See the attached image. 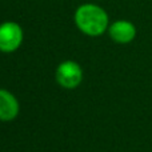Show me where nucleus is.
Wrapping results in <instances>:
<instances>
[{"label":"nucleus","instance_id":"1","mask_svg":"<svg viewBox=\"0 0 152 152\" xmlns=\"http://www.w3.org/2000/svg\"><path fill=\"white\" fill-rule=\"evenodd\" d=\"M74 23L83 35L99 37L108 31L111 21L108 12L99 4L83 3L74 12Z\"/></svg>","mask_w":152,"mask_h":152},{"label":"nucleus","instance_id":"2","mask_svg":"<svg viewBox=\"0 0 152 152\" xmlns=\"http://www.w3.org/2000/svg\"><path fill=\"white\" fill-rule=\"evenodd\" d=\"M24 31L19 23L7 20L0 23V52L13 53L21 47Z\"/></svg>","mask_w":152,"mask_h":152},{"label":"nucleus","instance_id":"3","mask_svg":"<svg viewBox=\"0 0 152 152\" xmlns=\"http://www.w3.org/2000/svg\"><path fill=\"white\" fill-rule=\"evenodd\" d=\"M56 83L64 89H75L81 84L84 72L81 66L75 60H64L56 67Z\"/></svg>","mask_w":152,"mask_h":152},{"label":"nucleus","instance_id":"4","mask_svg":"<svg viewBox=\"0 0 152 152\" xmlns=\"http://www.w3.org/2000/svg\"><path fill=\"white\" fill-rule=\"evenodd\" d=\"M107 34L113 43L126 45L136 39L137 28L132 21L126 20V19H118L110 24Z\"/></svg>","mask_w":152,"mask_h":152},{"label":"nucleus","instance_id":"5","mask_svg":"<svg viewBox=\"0 0 152 152\" xmlns=\"http://www.w3.org/2000/svg\"><path fill=\"white\" fill-rule=\"evenodd\" d=\"M20 113V103L11 91L0 88V121H13Z\"/></svg>","mask_w":152,"mask_h":152}]
</instances>
